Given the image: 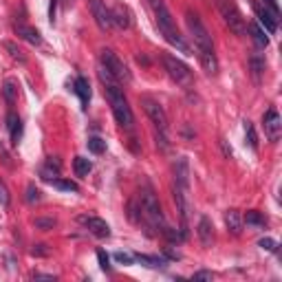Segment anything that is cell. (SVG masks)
Listing matches in <instances>:
<instances>
[{"label":"cell","instance_id":"6da1fadb","mask_svg":"<svg viewBox=\"0 0 282 282\" xmlns=\"http://www.w3.org/2000/svg\"><path fill=\"white\" fill-rule=\"evenodd\" d=\"M185 22H187V29H190L192 38H194L196 49H199V60H201L205 73L207 75H216L218 73V60H216L214 42H212V35L207 31V27L199 18V14L192 9L185 11Z\"/></svg>","mask_w":282,"mask_h":282},{"label":"cell","instance_id":"7a4b0ae2","mask_svg":"<svg viewBox=\"0 0 282 282\" xmlns=\"http://www.w3.org/2000/svg\"><path fill=\"white\" fill-rule=\"evenodd\" d=\"M100 82L104 84V93L110 101V108H113V115H115L117 124L126 130H133V124H134V117H133V110L128 106V100L124 95V88L121 84L115 80V77L110 75L104 66H100Z\"/></svg>","mask_w":282,"mask_h":282},{"label":"cell","instance_id":"3957f363","mask_svg":"<svg viewBox=\"0 0 282 282\" xmlns=\"http://www.w3.org/2000/svg\"><path fill=\"white\" fill-rule=\"evenodd\" d=\"M148 5L152 7L154 20H157V27H159V31H161L163 38L172 44V47H177L181 53H185V55H194V51L190 49V44H187L185 40L181 38V33H179L177 24H174V18H172V14H170V9L166 7V2H163V0H148Z\"/></svg>","mask_w":282,"mask_h":282},{"label":"cell","instance_id":"277c9868","mask_svg":"<svg viewBox=\"0 0 282 282\" xmlns=\"http://www.w3.org/2000/svg\"><path fill=\"white\" fill-rule=\"evenodd\" d=\"M139 205H141V216H144L146 223H148L152 230L163 232V227H166V218H163L161 203H159L157 194H154V190L148 185V183L141 187V194H139Z\"/></svg>","mask_w":282,"mask_h":282},{"label":"cell","instance_id":"5b68a950","mask_svg":"<svg viewBox=\"0 0 282 282\" xmlns=\"http://www.w3.org/2000/svg\"><path fill=\"white\" fill-rule=\"evenodd\" d=\"M141 106H144L146 115L150 117V121L154 124V130H157V146L167 152L170 150V139H167V115L163 106L159 104L152 97H141Z\"/></svg>","mask_w":282,"mask_h":282},{"label":"cell","instance_id":"8992f818","mask_svg":"<svg viewBox=\"0 0 282 282\" xmlns=\"http://www.w3.org/2000/svg\"><path fill=\"white\" fill-rule=\"evenodd\" d=\"M218 9H220V16L225 18L230 31H234L236 35H245L247 33V24H245V18L243 14L238 11L234 0H218Z\"/></svg>","mask_w":282,"mask_h":282},{"label":"cell","instance_id":"52a82bcc","mask_svg":"<svg viewBox=\"0 0 282 282\" xmlns=\"http://www.w3.org/2000/svg\"><path fill=\"white\" fill-rule=\"evenodd\" d=\"M100 62H101V66L110 73V75L119 82V84H121V82H130L128 66H126L119 58H117L115 51H110V49H101V51H100Z\"/></svg>","mask_w":282,"mask_h":282},{"label":"cell","instance_id":"ba28073f","mask_svg":"<svg viewBox=\"0 0 282 282\" xmlns=\"http://www.w3.org/2000/svg\"><path fill=\"white\" fill-rule=\"evenodd\" d=\"M163 68L167 71V75L172 77L177 84H190L192 82V71L185 62H181L179 58L170 55V53H163Z\"/></svg>","mask_w":282,"mask_h":282},{"label":"cell","instance_id":"9c48e42d","mask_svg":"<svg viewBox=\"0 0 282 282\" xmlns=\"http://www.w3.org/2000/svg\"><path fill=\"white\" fill-rule=\"evenodd\" d=\"M88 7H91V14L101 31L113 29V16H110V9L106 7L104 0H88Z\"/></svg>","mask_w":282,"mask_h":282},{"label":"cell","instance_id":"30bf717a","mask_svg":"<svg viewBox=\"0 0 282 282\" xmlns=\"http://www.w3.org/2000/svg\"><path fill=\"white\" fill-rule=\"evenodd\" d=\"M263 126H265V134H267L269 141H278L282 134V121L280 115H278L276 108H269L263 117Z\"/></svg>","mask_w":282,"mask_h":282},{"label":"cell","instance_id":"8fae6325","mask_svg":"<svg viewBox=\"0 0 282 282\" xmlns=\"http://www.w3.org/2000/svg\"><path fill=\"white\" fill-rule=\"evenodd\" d=\"M77 220H80V223L84 225V227H86L93 236H97V238H108V236H110L108 223H106V220H101V218H97V216H80Z\"/></svg>","mask_w":282,"mask_h":282},{"label":"cell","instance_id":"7c38bea8","mask_svg":"<svg viewBox=\"0 0 282 282\" xmlns=\"http://www.w3.org/2000/svg\"><path fill=\"white\" fill-rule=\"evenodd\" d=\"M172 194H174L177 210H179V214H181V220H183V225H185L187 218H190V196H187V187L174 183V185H172Z\"/></svg>","mask_w":282,"mask_h":282},{"label":"cell","instance_id":"4fadbf2b","mask_svg":"<svg viewBox=\"0 0 282 282\" xmlns=\"http://www.w3.org/2000/svg\"><path fill=\"white\" fill-rule=\"evenodd\" d=\"M196 234H199V240H201L203 247H212V243H214V225H212V220L207 216H201Z\"/></svg>","mask_w":282,"mask_h":282},{"label":"cell","instance_id":"5bb4252c","mask_svg":"<svg viewBox=\"0 0 282 282\" xmlns=\"http://www.w3.org/2000/svg\"><path fill=\"white\" fill-rule=\"evenodd\" d=\"M174 183L190 190V166H187L185 157L177 159V163H174Z\"/></svg>","mask_w":282,"mask_h":282},{"label":"cell","instance_id":"9a60e30c","mask_svg":"<svg viewBox=\"0 0 282 282\" xmlns=\"http://www.w3.org/2000/svg\"><path fill=\"white\" fill-rule=\"evenodd\" d=\"M16 33H18V38L27 40V42L33 44V47H38V44L42 42V35H40V31L33 29V27H27V24H16Z\"/></svg>","mask_w":282,"mask_h":282},{"label":"cell","instance_id":"2e32d148","mask_svg":"<svg viewBox=\"0 0 282 282\" xmlns=\"http://www.w3.org/2000/svg\"><path fill=\"white\" fill-rule=\"evenodd\" d=\"M110 16H113V27H119V29L130 27V14L124 5H117L115 9H110Z\"/></svg>","mask_w":282,"mask_h":282},{"label":"cell","instance_id":"e0dca14e","mask_svg":"<svg viewBox=\"0 0 282 282\" xmlns=\"http://www.w3.org/2000/svg\"><path fill=\"white\" fill-rule=\"evenodd\" d=\"M225 225H227V230H230L232 234L238 236L240 232H243V216H240V212H236V210L225 212Z\"/></svg>","mask_w":282,"mask_h":282},{"label":"cell","instance_id":"ac0fdd59","mask_svg":"<svg viewBox=\"0 0 282 282\" xmlns=\"http://www.w3.org/2000/svg\"><path fill=\"white\" fill-rule=\"evenodd\" d=\"M73 91L77 93V97H80L82 106L86 108L88 101H91V86H88V80H86V77H77L75 84H73Z\"/></svg>","mask_w":282,"mask_h":282},{"label":"cell","instance_id":"d6986e66","mask_svg":"<svg viewBox=\"0 0 282 282\" xmlns=\"http://www.w3.org/2000/svg\"><path fill=\"white\" fill-rule=\"evenodd\" d=\"M7 128L11 133V144H18L20 137H22V121H20V117L16 113L7 115Z\"/></svg>","mask_w":282,"mask_h":282},{"label":"cell","instance_id":"ffe728a7","mask_svg":"<svg viewBox=\"0 0 282 282\" xmlns=\"http://www.w3.org/2000/svg\"><path fill=\"white\" fill-rule=\"evenodd\" d=\"M258 20H260V24H265V31H267V33H276L278 18L267 9V7H265V9H258Z\"/></svg>","mask_w":282,"mask_h":282},{"label":"cell","instance_id":"44dd1931","mask_svg":"<svg viewBox=\"0 0 282 282\" xmlns=\"http://www.w3.org/2000/svg\"><path fill=\"white\" fill-rule=\"evenodd\" d=\"M249 68H251L253 82L258 84V82H260V77H263V71H265V60L260 58L258 53H253L251 58H249Z\"/></svg>","mask_w":282,"mask_h":282},{"label":"cell","instance_id":"7402d4cb","mask_svg":"<svg viewBox=\"0 0 282 282\" xmlns=\"http://www.w3.org/2000/svg\"><path fill=\"white\" fill-rule=\"evenodd\" d=\"M251 38H253V42H256V47H260V49H267L269 47V38H267V31L260 27V24H256L253 22L251 27Z\"/></svg>","mask_w":282,"mask_h":282},{"label":"cell","instance_id":"603a6c76","mask_svg":"<svg viewBox=\"0 0 282 282\" xmlns=\"http://www.w3.org/2000/svg\"><path fill=\"white\" fill-rule=\"evenodd\" d=\"M134 260L150 269H159L163 267V258H157V256H148V253H134Z\"/></svg>","mask_w":282,"mask_h":282},{"label":"cell","instance_id":"cb8c5ba5","mask_svg":"<svg viewBox=\"0 0 282 282\" xmlns=\"http://www.w3.org/2000/svg\"><path fill=\"white\" fill-rule=\"evenodd\" d=\"M73 167H75V174H77V177H88V172L93 170V163L88 161L86 157H75V161H73Z\"/></svg>","mask_w":282,"mask_h":282},{"label":"cell","instance_id":"d4e9b609","mask_svg":"<svg viewBox=\"0 0 282 282\" xmlns=\"http://www.w3.org/2000/svg\"><path fill=\"white\" fill-rule=\"evenodd\" d=\"M243 223H247V225H253V227H265L267 225V218H265L260 212H256V210H249L247 214L243 216Z\"/></svg>","mask_w":282,"mask_h":282},{"label":"cell","instance_id":"484cf974","mask_svg":"<svg viewBox=\"0 0 282 282\" xmlns=\"http://www.w3.org/2000/svg\"><path fill=\"white\" fill-rule=\"evenodd\" d=\"M2 97L7 100V104H16V100H18V88H16L14 80L5 82V86H2Z\"/></svg>","mask_w":282,"mask_h":282},{"label":"cell","instance_id":"4316f807","mask_svg":"<svg viewBox=\"0 0 282 282\" xmlns=\"http://www.w3.org/2000/svg\"><path fill=\"white\" fill-rule=\"evenodd\" d=\"M5 49H7V51H9V55H11V58H14V60H18L20 64H24V62H27V55H24V51H22V49H20L16 42H9V40H7V42H5Z\"/></svg>","mask_w":282,"mask_h":282},{"label":"cell","instance_id":"83f0119b","mask_svg":"<svg viewBox=\"0 0 282 282\" xmlns=\"http://www.w3.org/2000/svg\"><path fill=\"white\" fill-rule=\"evenodd\" d=\"M245 139L251 150H258V137H256V130H253L251 121H245Z\"/></svg>","mask_w":282,"mask_h":282},{"label":"cell","instance_id":"f1b7e54d","mask_svg":"<svg viewBox=\"0 0 282 282\" xmlns=\"http://www.w3.org/2000/svg\"><path fill=\"white\" fill-rule=\"evenodd\" d=\"M40 199H42V192H40L33 183H29V185H27V192H24V201L29 203V205H35V203H40Z\"/></svg>","mask_w":282,"mask_h":282},{"label":"cell","instance_id":"f546056e","mask_svg":"<svg viewBox=\"0 0 282 282\" xmlns=\"http://www.w3.org/2000/svg\"><path fill=\"white\" fill-rule=\"evenodd\" d=\"M86 146H88V150H91L93 154H101L106 150V141H104V139H100V137H88Z\"/></svg>","mask_w":282,"mask_h":282},{"label":"cell","instance_id":"4dcf8cb0","mask_svg":"<svg viewBox=\"0 0 282 282\" xmlns=\"http://www.w3.org/2000/svg\"><path fill=\"white\" fill-rule=\"evenodd\" d=\"M53 185L58 187V190H62V192H77V190H80V187H77V183L66 181V179H55V181H53Z\"/></svg>","mask_w":282,"mask_h":282},{"label":"cell","instance_id":"1f68e13d","mask_svg":"<svg viewBox=\"0 0 282 282\" xmlns=\"http://www.w3.org/2000/svg\"><path fill=\"white\" fill-rule=\"evenodd\" d=\"M33 225L38 227V230H44V232H47V230H53V227L58 225V220H55V218H35Z\"/></svg>","mask_w":282,"mask_h":282},{"label":"cell","instance_id":"d6a6232c","mask_svg":"<svg viewBox=\"0 0 282 282\" xmlns=\"http://www.w3.org/2000/svg\"><path fill=\"white\" fill-rule=\"evenodd\" d=\"M115 260H117V263H121V265H126V267H128V265H134V256H133V253H128V251H117Z\"/></svg>","mask_w":282,"mask_h":282},{"label":"cell","instance_id":"836d02e7","mask_svg":"<svg viewBox=\"0 0 282 282\" xmlns=\"http://www.w3.org/2000/svg\"><path fill=\"white\" fill-rule=\"evenodd\" d=\"M49 253H51V249L47 247V245H33V249H31V256H35V258H47Z\"/></svg>","mask_w":282,"mask_h":282},{"label":"cell","instance_id":"e575fe53","mask_svg":"<svg viewBox=\"0 0 282 282\" xmlns=\"http://www.w3.org/2000/svg\"><path fill=\"white\" fill-rule=\"evenodd\" d=\"M11 203V196H9V190H7V185L2 181H0V205L2 207H9Z\"/></svg>","mask_w":282,"mask_h":282},{"label":"cell","instance_id":"d590c367","mask_svg":"<svg viewBox=\"0 0 282 282\" xmlns=\"http://www.w3.org/2000/svg\"><path fill=\"white\" fill-rule=\"evenodd\" d=\"M97 260H100V267L104 269V271H110V265H108V253H106L104 249H100V251H97Z\"/></svg>","mask_w":282,"mask_h":282},{"label":"cell","instance_id":"8d00e7d4","mask_svg":"<svg viewBox=\"0 0 282 282\" xmlns=\"http://www.w3.org/2000/svg\"><path fill=\"white\" fill-rule=\"evenodd\" d=\"M258 247L267 249V251H276V240H271V238H263V240H258Z\"/></svg>","mask_w":282,"mask_h":282},{"label":"cell","instance_id":"74e56055","mask_svg":"<svg viewBox=\"0 0 282 282\" xmlns=\"http://www.w3.org/2000/svg\"><path fill=\"white\" fill-rule=\"evenodd\" d=\"M265 7H267V9H269V11H271V14H273V16H276V18H278V16H280V9H278V5H276V0H265Z\"/></svg>","mask_w":282,"mask_h":282},{"label":"cell","instance_id":"f35d334b","mask_svg":"<svg viewBox=\"0 0 282 282\" xmlns=\"http://www.w3.org/2000/svg\"><path fill=\"white\" fill-rule=\"evenodd\" d=\"M192 278H194V280H212L214 273H212V271H196Z\"/></svg>","mask_w":282,"mask_h":282},{"label":"cell","instance_id":"ab89813d","mask_svg":"<svg viewBox=\"0 0 282 282\" xmlns=\"http://www.w3.org/2000/svg\"><path fill=\"white\" fill-rule=\"evenodd\" d=\"M47 166L51 167V170H55V172L60 174V170H62V166H60V161L55 157H49V161H47Z\"/></svg>","mask_w":282,"mask_h":282},{"label":"cell","instance_id":"60d3db41","mask_svg":"<svg viewBox=\"0 0 282 282\" xmlns=\"http://www.w3.org/2000/svg\"><path fill=\"white\" fill-rule=\"evenodd\" d=\"M33 280H55V276H49V273H33Z\"/></svg>","mask_w":282,"mask_h":282},{"label":"cell","instance_id":"b9f144b4","mask_svg":"<svg viewBox=\"0 0 282 282\" xmlns=\"http://www.w3.org/2000/svg\"><path fill=\"white\" fill-rule=\"evenodd\" d=\"M220 148H223V152H225V157L227 159H232V148H227V144H225L223 139H220Z\"/></svg>","mask_w":282,"mask_h":282}]
</instances>
